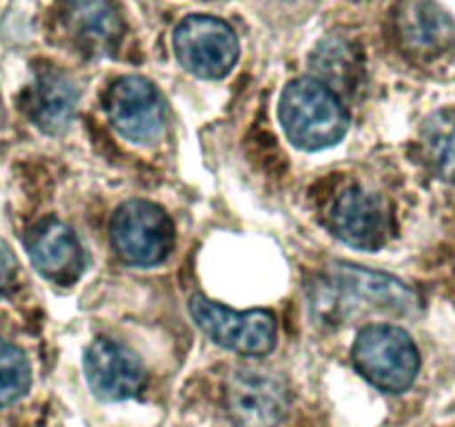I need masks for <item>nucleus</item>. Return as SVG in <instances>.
<instances>
[{"mask_svg": "<svg viewBox=\"0 0 455 427\" xmlns=\"http://www.w3.org/2000/svg\"><path fill=\"white\" fill-rule=\"evenodd\" d=\"M278 118L291 145L305 151L338 145L351 125L342 98L314 76L287 83L278 102Z\"/></svg>", "mask_w": 455, "mask_h": 427, "instance_id": "obj_1", "label": "nucleus"}, {"mask_svg": "<svg viewBox=\"0 0 455 427\" xmlns=\"http://www.w3.org/2000/svg\"><path fill=\"white\" fill-rule=\"evenodd\" d=\"M351 360L371 385L391 394L407 390L420 369V354L413 338L403 327L387 323L360 329Z\"/></svg>", "mask_w": 455, "mask_h": 427, "instance_id": "obj_2", "label": "nucleus"}, {"mask_svg": "<svg viewBox=\"0 0 455 427\" xmlns=\"http://www.w3.org/2000/svg\"><path fill=\"white\" fill-rule=\"evenodd\" d=\"M111 245L123 262L132 267H156L164 262L176 243V230L160 205L133 198L118 205L109 222Z\"/></svg>", "mask_w": 455, "mask_h": 427, "instance_id": "obj_3", "label": "nucleus"}, {"mask_svg": "<svg viewBox=\"0 0 455 427\" xmlns=\"http://www.w3.org/2000/svg\"><path fill=\"white\" fill-rule=\"evenodd\" d=\"M189 314L204 336L240 356H267L278 341V323L269 310L235 311L194 294Z\"/></svg>", "mask_w": 455, "mask_h": 427, "instance_id": "obj_4", "label": "nucleus"}, {"mask_svg": "<svg viewBox=\"0 0 455 427\" xmlns=\"http://www.w3.org/2000/svg\"><path fill=\"white\" fill-rule=\"evenodd\" d=\"M173 52L189 74L204 80H220L238 62L240 43L225 20L194 13L173 29Z\"/></svg>", "mask_w": 455, "mask_h": 427, "instance_id": "obj_5", "label": "nucleus"}, {"mask_svg": "<svg viewBox=\"0 0 455 427\" xmlns=\"http://www.w3.org/2000/svg\"><path fill=\"white\" fill-rule=\"evenodd\" d=\"M105 111L116 132L136 145L158 141L167 127V105L158 87L142 76H123L105 96Z\"/></svg>", "mask_w": 455, "mask_h": 427, "instance_id": "obj_6", "label": "nucleus"}, {"mask_svg": "<svg viewBox=\"0 0 455 427\" xmlns=\"http://www.w3.org/2000/svg\"><path fill=\"white\" fill-rule=\"evenodd\" d=\"M225 405L235 427H278L289 412V390L275 374L238 369L227 383Z\"/></svg>", "mask_w": 455, "mask_h": 427, "instance_id": "obj_7", "label": "nucleus"}, {"mask_svg": "<svg viewBox=\"0 0 455 427\" xmlns=\"http://www.w3.org/2000/svg\"><path fill=\"white\" fill-rule=\"evenodd\" d=\"M84 378L98 399L127 400L140 394L147 372L132 347L100 336L84 351Z\"/></svg>", "mask_w": 455, "mask_h": 427, "instance_id": "obj_8", "label": "nucleus"}, {"mask_svg": "<svg viewBox=\"0 0 455 427\" xmlns=\"http://www.w3.org/2000/svg\"><path fill=\"white\" fill-rule=\"evenodd\" d=\"M331 230L342 243L349 247L376 252L387 243L391 231L389 205L382 196L364 189L349 187L342 191L331 205Z\"/></svg>", "mask_w": 455, "mask_h": 427, "instance_id": "obj_9", "label": "nucleus"}, {"mask_svg": "<svg viewBox=\"0 0 455 427\" xmlns=\"http://www.w3.org/2000/svg\"><path fill=\"white\" fill-rule=\"evenodd\" d=\"M327 283L345 301L355 298V301L367 302V305L378 307V310L409 314V311L418 310V305H420L418 294L395 276L351 265V262L345 261H336L329 265Z\"/></svg>", "mask_w": 455, "mask_h": 427, "instance_id": "obj_10", "label": "nucleus"}, {"mask_svg": "<svg viewBox=\"0 0 455 427\" xmlns=\"http://www.w3.org/2000/svg\"><path fill=\"white\" fill-rule=\"evenodd\" d=\"M27 252L38 274L60 287L74 285L84 271V252L78 236L56 218L34 227L27 238Z\"/></svg>", "mask_w": 455, "mask_h": 427, "instance_id": "obj_11", "label": "nucleus"}, {"mask_svg": "<svg viewBox=\"0 0 455 427\" xmlns=\"http://www.w3.org/2000/svg\"><path fill=\"white\" fill-rule=\"evenodd\" d=\"M395 31L403 47L418 58L440 56L455 43L453 18L435 0H403Z\"/></svg>", "mask_w": 455, "mask_h": 427, "instance_id": "obj_12", "label": "nucleus"}, {"mask_svg": "<svg viewBox=\"0 0 455 427\" xmlns=\"http://www.w3.org/2000/svg\"><path fill=\"white\" fill-rule=\"evenodd\" d=\"M78 107V87L74 80L60 69H44L36 76L34 87L29 89V118L44 133H62L71 125Z\"/></svg>", "mask_w": 455, "mask_h": 427, "instance_id": "obj_13", "label": "nucleus"}, {"mask_svg": "<svg viewBox=\"0 0 455 427\" xmlns=\"http://www.w3.org/2000/svg\"><path fill=\"white\" fill-rule=\"evenodd\" d=\"M71 27L80 43L96 53H109L123 40V18L114 0H74Z\"/></svg>", "mask_w": 455, "mask_h": 427, "instance_id": "obj_14", "label": "nucleus"}, {"mask_svg": "<svg viewBox=\"0 0 455 427\" xmlns=\"http://www.w3.org/2000/svg\"><path fill=\"white\" fill-rule=\"evenodd\" d=\"M311 69L315 74L314 78H318L340 96L342 92H349L355 85V76L360 71L358 53L349 40L340 36H329L320 40L318 47L311 53Z\"/></svg>", "mask_w": 455, "mask_h": 427, "instance_id": "obj_15", "label": "nucleus"}, {"mask_svg": "<svg viewBox=\"0 0 455 427\" xmlns=\"http://www.w3.org/2000/svg\"><path fill=\"white\" fill-rule=\"evenodd\" d=\"M422 149L434 172L455 182V111H435L425 120Z\"/></svg>", "mask_w": 455, "mask_h": 427, "instance_id": "obj_16", "label": "nucleus"}, {"mask_svg": "<svg viewBox=\"0 0 455 427\" xmlns=\"http://www.w3.org/2000/svg\"><path fill=\"white\" fill-rule=\"evenodd\" d=\"M31 385V365L22 350L0 338V407L20 399Z\"/></svg>", "mask_w": 455, "mask_h": 427, "instance_id": "obj_17", "label": "nucleus"}, {"mask_svg": "<svg viewBox=\"0 0 455 427\" xmlns=\"http://www.w3.org/2000/svg\"><path fill=\"white\" fill-rule=\"evenodd\" d=\"M13 276H16V258L4 240H0V298L12 289Z\"/></svg>", "mask_w": 455, "mask_h": 427, "instance_id": "obj_18", "label": "nucleus"}]
</instances>
